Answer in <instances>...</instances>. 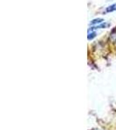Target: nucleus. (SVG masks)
<instances>
[{"label": "nucleus", "instance_id": "20e7f679", "mask_svg": "<svg viewBox=\"0 0 116 130\" xmlns=\"http://www.w3.org/2000/svg\"><path fill=\"white\" fill-rule=\"evenodd\" d=\"M110 39L113 43H116V33L113 32L110 36Z\"/></svg>", "mask_w": 116, "mask_h": 130}, {"label": "nucleus", "instance_id": "f257e3e1", "mask_svg": "<svg viewBox=\"0 0 116 130\" xmlns=\"http://www.w3.org/2000/svg\"><path fill=\"white\" fill-rule=\"evenodd\" d=\"M114 10H116V4L108 6V7H107V9H106V10H105V12H106V13H109V12L114 11Z\"/></svg>", "mask_w": 116, "mask_h": 130}, {"label": "nucleus", "instance_id": "f03ea898", "mask_svg": "<svg viewBox=\"0 0 116 130\" xmlns=\"http://www.w3.org/2000/svg\"><path fill=\"white\" fill-rule=\"evenodd\" d=\"M103 20L102 18H96V19H94L91 22V24L92 25H94V24H101V23L103 22Z\"/></svg>", "mask_w": 116, "mask_h": 130}, {"label": "nucleus", "instance_id": "7ed1b4c3", "mask_svg": "<svg viewBox=\"0 0 116 130\" xmlns=\"http://www.w3.org/2000/svg\"><path fill=\"white\" fill-rule=\"evenodd\" d=\"M96 37V32H91V33H88V40H92V39H94V37Z\"/></svg>", "mask_w": 116, "mask_h": 130}]
</instances>
